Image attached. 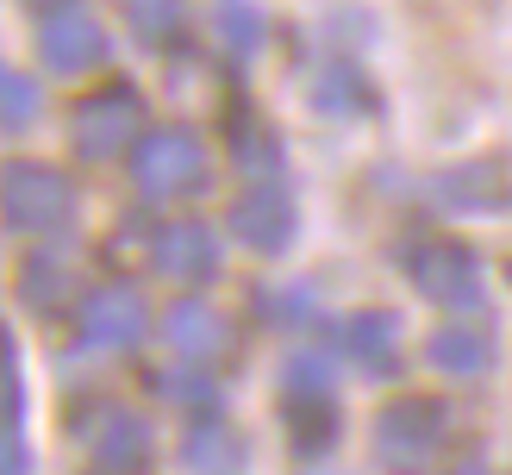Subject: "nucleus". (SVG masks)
<instances>
[{
    "label": "nucleus",
    "instance_id": "nucleus-1",
    "mask_svg": "<svg viewBox=\"0 0 512 475\" xmlns=\"http://www.w3.org/2000/svg\"><path fill=\"white\" fill-rule=\"evenodd\" d=\"M444 407L425 394H400L375 413V463L394 475H425L444 450Z\"/></svg>",
    "mask_w": 512,
    "mask_h": 475
},
{
    "label": "nucleus",
    "instance_id": "nucleus-2",
    "mask_svg": "<svg viewBox=\"0 0 512 475\" xmlns=\"http://www.w3.org/2000/svg\"><path fill=\"white\" fill-rule=\"evenodd\" d=\"M69 213H75V188H69L63 169L32 163V157H19V163L0 169V219H7L13 232L50 238V232L69 225Z\"/></svg>",
    "mask_w": 512,
    "mask_h": 475
},
{
    "label": "nucleus",
    "instance_id": "nucleus-3",
    "mask_svg": "<svg viewBox=\"0 0 512 475\" xmlns=\"http://www.w3.org/2000/svg\"><path fill=\"white\" fill-rule=\"evenodd\" d=\"M406 275H413V288L444 313H475L481 300H488V269H481V257L469 244H450V238L419 244L413 257H406Z\"/></svg>",
    "mask_w": 512,
    "mask_h": 475
},
{
    "label": "nucleus",
    "instance_id": "nucleus-4",
    "mask_svg": "<svg viewBox=\"0 0 512 475\" xmlns=\"http://www.w3.org/2000/svg\"><path fill=\"white\" fill-rule=\"evenodd\" d=\"M132 175L150 200H175V194H194L207 182V144L182 125H163V132H144L132 144Z\"/></svg>",
    "mask_w": 512,
    "mask_h": 475
},
{
    "label": "nucleus",
    "instance_id": "nucleus-5",
    "mask_svg": "<svg viewBox=\"0 0 512 475\" xmlns=\"http://www.w3.org/2000/svg\"><path fill=\"white\" fill-rule=\"evenodd\" d=\"M138 125H144V100L125 88V82L82 94V100H75V113H69L75 150H82V157H94V163H100V157H119V150H132V138H144Z\"/></svg>",
    "mask_w": 512,
    "mask_h": 475
},
{
    "label": "nucleus",
    "instance_id": "nucleus-6",
    "mask_svg": "<svg viewBox=\"0 0 512 475\" xmlns=\"http://www.w3.org/2000/svg\"><path fill=\"white\" fill-rule=\"evenodd\" d=\"M225 225H232V238H238L244 250H256V257H281V250L294 244V232H300V213H294L288 188L256 182V188H244V194L232 200Z\"/></svg>",
    "mask_w": 512,
    "mask_h": 475
},
{
    "label": "nucleus",
    "instance_id": "nucleus-7",
    "mask_svg": "<svg viewBox=\"0 0 512 475\" xmlns=\"http://www.w3.org/2000/svg\"><path fill=\"white\" fill-rule=\"evenodd\" d=\"M38 50L57 75H88V69L107 63V25L82 7H57L38 25Z\"/></svg>",
    "mask_w": 512,
    "mask_h": 475
},
{
    "label": "nucleus",
    "instance_id": "nucleus-8",
    "mask_svg": "<svg viewBox=\"0 0 512 475\" xmlns=\"http://www.w3.org/2000/svg\"><path fill=\"white\" fill-rule=\"evenodd\" d=\"M150 332V307H144V294L138 288H94L82 300V344L94 350H132L138 338Z\"/></svg>",
    "mask_w": 512,
    "mask_h": 475
},
{
    "label": "nucleus",
    "instance_id": "nucleus-9",
    "mask_svg": "<svg viewBox=\"0 0 512 475\" xmlns=\"http://www.w3.org/2000/svg\"><path fill=\"white\" fill-rule=\"evenodd\" d=\"M157 269L169 275V282H182V288H194V282H213V269H219V232L213 225H200V219H175V225H163L157 232Z\"/></svg>",
    "mask_w": 512,
    "mask_h": 475
},
{
    "label": "nucleus",
    "instance_id": "nucleus-10",
    "mask_svg": "<svg viewBox=\"0 0 512 475\" xmlns=\"http://www.w3.org/2000/svg\"><path fill=\"white\" fill-rule=\"evenodd\" d=\"M163 344L182 363H213V357L232 350V325H225L207 300H175V307L163 313Z\"/></svg>",
    "mask_w": 512,
    "mask_h": 475
},
{
    "label": "nucleus",
    "instance_id": "nucleus-11",
    "mask_svg": "<svg viewBox=\"0 0 512 475\" xmlns=\"http://www.w3.org/2000/svg\"><path fill=\"white\" fill-rule=\"evenodd\" d=\"M88 450H94L100 469L138 475V469L150 463V450H157V438H150V425H144L132 407H107V413L94 419V432H88Z\"/></svg>",
    "mask_w": 512,
    "mask_h": 475
},
{
    "label": "nucleus",
    "instance_id": "nucleus-12",
    "mask_svg": "<svg viewBox=\"0 0 512 475\" xmlns=\"http://www.w3.org/2000/svg\"><path fill=\"white\" fill-rule=\"evenodd\" d=\"M431 200L450 213H500L506 207V188H500V169L494 163H456L431 182Z\"/></svg>",
    "mask_w": 512,
    "mask_h": 475
},
{
    "label": "nucleus",
    "instance_id": "nucleus-13",
    "mask_svg": "<svg viewBox=\"0 0 512 475\" xmlns=\"http://www.w3.org/2000/svg\"><path fill=\"white\" fill-rule=\"evenodd\" d=\"M338 344L363 369H394V357H400V319L381 313V307H363V313H350L338 325Z\"/></svg>",
    "mask_w": 512,
    "mask_h": 475
},
{
    "label": "nucleus",
    "instance_id": "nucleus-14",
    "mask_svg": "<svg viewBox=\"0 0 512 475\" xmlns=\"http://www.w3.org/2000/svg\"><path fill=\"white\" fill-rule=\"evenodd\" d=\"M425 363L438 375H481L494 363V338L475 332V325H444V332L425 338Z\"/></svg>",
    "mask_w": 512,
    "mask_h": 475
},
{
    "label": "nucleus",
    "instance_id": "nucleus-15",
    "mask_svg": "<svg viewBox=\"0 0 512 475\" xmlns=\"http://www.w3.org/2000/svg\"><path fill=\"white\" fill-rule=\"evenodd\" d=\"M288 400H338V369L325 350H294L288 357Z\"/></svg>",
    "mask_w": 512,
    "mask_h": 475
},
{
    "label": "nucleus",
    "instance_id": "nucleus-16",
    "mask_svg": "<svg viewBox=\"0 0 512 475\" xmlns=\"http://www.w3.org/2000/svg\"><path fill=\"white\" fill-rule=\"evenodd\" d=\"M219 38H225V50L250 57V50L263 44V13H256L250 0H225V7H219Z\"/></svg>",
    "mask_w": 512,
    "mask_h": 475
},
{
    "label": "nucleus",
    "instance_id": "nucleus-17",
    "mask_svg": "<svg viewBox=\"0 0 512 475\" xmlns=\"http://www.w3.org/2000/svg\"><path fill=\"white\" fill-rule=\"evenodd\" d=\"M125 19L144 44H163L175 25H182V0H125Z\"/></svg>",
    "mask_w": 512,
    "mask_h": 475
},
{
    "label": "nucleus",
    "instance_id": "nucleus-18",
    "mask_svg": "<svg viewBox=\"0 0 512 475\" xmlns=\"http://www.w3.org/2000/svg\"><path fill=\"white\" fill-rule=\"evenodd\" d=\"M63 294H69V263L63 257H32L25 263V300H32V307H57Z\"/></svg>",
    "mask_w": 512,
    "mask_h": 475
},
{
    "label": "nucleus",
    "instance_id": "nucleus-19",
    "mask_svg": "<svg viewBox=\"0 0 512 475\" xmlns=\"http://www.w3.org/2000/svg\"><path fill=\"white\" fill-rule=\"evenodd\" d=\"M38 119V82L0 69V125H32Z\"/></svg>",
    "mask_w": 512,
    "mask_h": 475
},
{
    "label": "nucleus",
    "instance_id": "nucleus-20",
    "mask_svg": "<svg viewBox=\"0 0 512 475\" xmlns=\"http://www.w3.org/2000/svg\"><path fill=\"white\" fill-rule=\"evenodd\" d=\"M313 307H319V300H313V288H306V282H288L281 294H269V319H281V325H306V319H313Z\"/></svg>",
    "mask_w": 512,
    "mask_h": 475
},
{
    "label": "nucleus",
    "instance_id": "nucleus-21",
    "mask_svg": "<svg viewBox=\"0 0 512 475\" xmlns=\"http://www.w3.org/2000/svg\"><path fill=\"white\" fill-rule=\"evenodd\" d=\"M356 88H363V82H356L350 69H331L325 82H319V107H325V113H350V107H363V94H356Z\"/></svg>",
    "mask_w": 512,
    "mask_h": 475
},
{
    "label": "nucleus",
    "instance_id": "nucleus-22",
    "mask_svg": "<svg viewBox=\"0 0 512 475\" xmlns=\"http://www.w3.org/2000/svg\"><path fill=\"white\" fill-rule=\"evenodd\" d=\"M0 475H32V457H25V444L13 432H0Z\"/></svg>",
    "mask_w": 512,
    "mask_h": 475
},
{
    "label": "nucleus",
    "instance_id": "nucleus-23",
    "mask_svg": "<svg viewBox=\"0 0 512 475\" xmlns=\"http://www.w3.org/2000/svg\"><path fill=\"white\" fill-rule=\"evenodd\" d=\"M450 475H494V469H481V463H456Z\"/></svg>",
    "mask_w": 512,
    "mask_h": 475
}]
</instances>
